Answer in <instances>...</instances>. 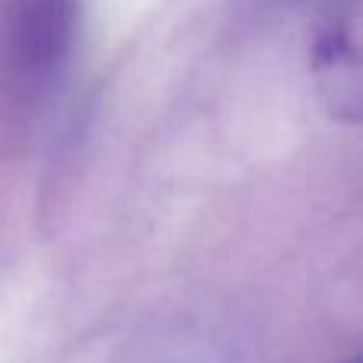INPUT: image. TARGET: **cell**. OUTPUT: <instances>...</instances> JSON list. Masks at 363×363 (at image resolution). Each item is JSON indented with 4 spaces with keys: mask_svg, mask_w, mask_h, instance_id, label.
I'll return each mask as SVG.
<instances>
[{
    "mask_svg": "<svg viewBox=\"0 0 363 363\" xmlns=\"http://www.w3.org/2000/svg\"><path fill=\"white\" fill-rule=\"evenodd\" d=\"M80 35V0H0V86L35 108L61 86Z\"/></svg>",
    "mask_w": 363,
    "mask_h": 363,
    "instance_id": "6da1fadb",
    "label": "cell"
},
{
    "mask_svg": "<svg viewBox=\"0 0 363 363\" xmlns=\"http://www.w3.org/2000/svg\"><path fill=\"white\" fill-rule=\"evenodd\" d=\"M313 74L319 80V89L332 112L345 121H357L360 112V57H357V23L354 13H338L325 16L313 35Z\"/></svg>",
    "mask_w": 363,
    "mask_h": 363,
    "instance_id": "7a4b0ae2",
    "label": "cell"
},
{
    "mask_svg": "<svg viewBox=\"0 0 363 363\" xmlns=\"http://www.w3.org/2000/svg\"><path fill=\"white\" fill-rule=\"evenodd\" d=\"M347 363H357V360H347Z\"/></svg>",
    "mask_w": 363,
    "mask_h": 363,
    "instance_id": "3957f363",
    "label": "cell"
}]
</instances>
